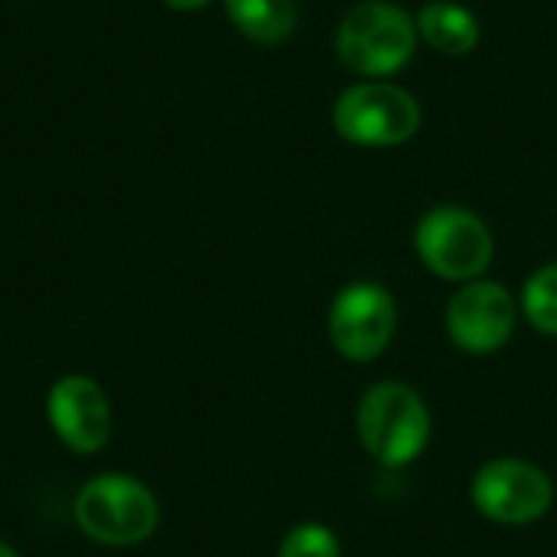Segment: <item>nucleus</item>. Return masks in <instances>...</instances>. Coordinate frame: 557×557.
Returning a JSON list of instances; mask_svg holds the SVG:
<instances>
[{"label":"nucleus","instance_id":"obj_2","mask_svg":"<svg viewBox=\"0 0 557 557\" xmlns=\"http://www.w3.org/2000/svg\"><path fill=\"white\" fill-rule=\"evenodd\" d=\"M75 522L85 539L98 545L131 548L157 532L160 503L140 480L124 473H101L78 490Z\"/></svg>","mask_w":557,"mask_h":557},{"label":"nucleus","instance_id":"obj_7","mask_svg":"<svg viewBox=\"0 0 557 557\" xmlns=\"http://www.w3.org/2000/svg\"><path fill=\"white\" fill-rule=\"evenodd\" d=\"M330 343L349 362H375L395 339L398 304L375 281H356L333 297Z\"/></svg>","mask_w":557,"mask_h":557},{"label":"nucleus","instance_id":"obj_9","mask_svg":"<svg viewBox=\"0 0 557 557\" xmlns=\"http://www.w3.org/2000/svg\"><path fill=\"white\" fill-rule=\"evenodd\" d=\"M46 414L55 437L72 454H98L111 437V405L98 382L88 375H65L49 388Z\"/></svg>","mask_w":557,"mask_h":557},{"label":"nucleus","instance_id":"obj_10","mask_svg":"<svg viewBox=\"0 0 557 557\" xmlns=\"http://www.w3.org/2000/svg\"><path fill=\"white\" fill-rule=\"evenodd\" d=\"M418 36L444 55H467L480 42V20L454 0H431L414 16Z\"/></svg>","mask_w":557,"mask_h":557},{"label":"nucleus","instance_id":"obj_12","mask_svg":"<svg viewBox=\"0 0 557 557\" xmlns=\"http://www.w3.org/2000/svg\"><path fill=\"white\" fill-rule=\"evenodd\" d=\"M522 313L529 317V323L545 333L557 336V261L539 268L525 287H522Z\"/></svg>","mask_w":557,"mask_h":557},{"label":"nucleus","instance_id":"obj_1","mask_svg":"<svg viewBox=\"0 0 557 557\" xmlns=\"http://www.w3.org/2000/svg\"><path fill=\"white\" fill-rule=\"evenodd\" d=\"M356 428L366 454L388 470L414 463L431 444L428 401L405 382H375L366 388Z\"/></svg>","mask_w":557,"mask_h":557},{"label":"nucleus","instance_id":"obj_4","mask_svg":"<svg viewBox=\"0 0 557 557\" xmlns=\"http://www.w3.org/2000/svg\"><path fill=\"white\" fill-rule=\"evenodd\" d=\"M414 248L421 264L441 281L470 284L493 264V232L463 206H437L424 212L414 228Z\"/></svg>","mask_w":557,"mask_h":557},{"label":"nucleus","instance_id":"obj_8","mask_svg":"<svg viewBox=\"0 0 557 557\" xmlns=\"http://www.w3.org/2000/svg\"><path fill=\"white\" fill-rule=\"evenodd\" d=\"M516 300L496 281H470L447 304V336L470 356L499 352L516 330Z\"/></svg>","mask_w":557,"mask_h":557},{"label":"nucleus","instance_id":"obj_14","mask_svg":"<svg viewBox=\"0 0 557 557\" xmlns=\"http://www.w3.org/2000/svg\"><path fill=\"white\" fill-rule=\"evenodd\" d=\"M170 10H180V13H193V10H202V7H209L212 0H163Z\"/></svg>","mask_w":557,"mask_h":557},{"label":"nucleus","instance_id":"obj_5","mask_svg":"<svg viewBox=\"0 0 557 557\" xmlns=\"http://www.w3.org/2000/svg\"><path fill=\"white\" fill-rule=\"evenodd\" d=\"M333 127L356 147H398L421 127V104L392 82H359L336 98Z\"/></svg>","mask_w":557,"mask_h":557},{"label":"nucleus","instance_id":"obj_13","mask_svg":"<svg viewBox=\"0 0 557 557\" xmlns=\"http://www.w3.org/2000/svg\"><path fill=\"white\" fill-rule=\"evenodd\" d=\"M277 557H343V548L330 525L300 522L284 535Z\"/></svg>","mask_w":557,"mask_h":557},{"label":"nucleus","instance_id":"obj_11","mask_svg":"<svg viewBox=\"0 0 557 557\" xmlns=\"http://www.w3.org/2000/svg\"><path fill=\"white\" fill-rule=\"evenodd\" d=\"M232 26L258 42V46H281L297 29V0H222Z\"/></svg>","mask_w":557,"mask_h":557},{"label":"nucleus","instance_id":"obj_6","mask_svg":"<svg viewBox=\"0 0 557 557\" xmlns=\"http://www.w3.org/2000/svg\"><path fill=\"white\" fill-rule=\"evenodd\" d=\"M470 499L480 516L499 525H529L539 522L555 503L552 476L519 457H499L483 463L473 473Z\"/></svg>","mask_w":557,"mask_h":557},{"label":"nucleus","instance_id":"obj_3","mask_svg":"<svg viewBox=\"0 0 557 557\" xmlns=\"http://www.w3.org/2000/svg\"><path fill=\"white\" fill-rule=\"evenodd\" d=\"M418 46L414 20L385 0H366L352 7L336 29V52L346 69L379 82L405 69Z\"/></svg>","mask_w":557,"mask_h":557},{"label":"nucleus","instance_id":"obj_15","mask_svg":"<svg viewBox=\"0 0 557 557\" xmlns=\"http://www.w3.org/2000/svg\"><path fill=\"white\" fill-rule=\"evenodd\" d=\"M0 557H16V552H13L7 542H0Z\"/></svg>","mask_w":557,"mask_h":557}]
</instances>
